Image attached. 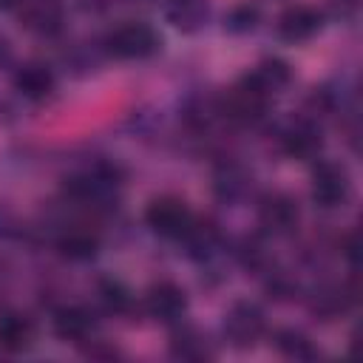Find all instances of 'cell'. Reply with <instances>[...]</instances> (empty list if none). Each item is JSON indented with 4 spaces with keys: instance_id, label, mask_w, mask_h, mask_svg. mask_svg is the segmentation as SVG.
<instances>
[{
    "instance_id": "obj_1",
    "label": "cell",
    "mask_w": 363,
    "mask_h": 363,
    "mask_svg": "<svg viewBox=\"0 0 363 363\" xmlns=\"http://www.w3.org/2000/svg\"><path fill=\"white\" fill-rule=\"evenodd\" d=\"M162 45H164V40H162L159 28L145 20H125L119 26L108 28L102 37V51L119 62L150 60L162 51Z\"/></svg>"
},
{
    "instance_id": "obj_2",
    "label": "cell",
    "mask_w": 363,
    "mask_h": 363,
    "mask_svg": "<svg viewBox=\"0 0 363 363\" xmlns=\"http://www.w3.org/2000/svg\"><path fill=\"white\" fill-rule=\"evenodd\" d=\"M221 335L230 349L250 352L267 335V312L261 309V303H255L250 298H238L227 306V312L221 318Z\"/></svg>"
},
{
    "instance_id": "obj_3",
    "label": "cell",
    "mask_w": 363,
    "mask_h": 363,
    "mask_svg": "<svg viewBox=\"0 0 363 363\" xmlns=\"http://www.w3.org/2000/svg\"><path fill=\"white\" fill-rule=\"evenodd\" d=\"M272 96L264 94L255 82H250L244 74L235 79L233 88H227V94H221V99L216 102V111L230 119L233 125H241V128H252L258 122L267 119L269 108H272Z\"/></svg>"
},
{
    "instance_id": "obj_4",
    "label": "cell",
    "mask_w": 363,
    "mask_h": 363,
    "mask_svg": "<svg viewBox=\"0 0 363 363\" xmlns=\"http://www.w3.org/2000/svg\"><path fill=\"white\" fill-rule=\"evenodd\" d=\"M354 190L352 173L337 159H315L309 173V199L320 210H340L349 204Z\"/></svg>"
},
{
    "instance_id": "obj_5",
    "label": "cell",
    "mask_w": 363,
    "mask_h": 363,
    "mask_svg": "<svg viewBox=\"0 0 363 363\" xmlns=\"http://www.w3.org/2000/svg\"><path fill=\"white\" fill-rule=\"evenodd\" d=\"M119 184L122 182L116 176V167L94 164L88 170L71 173L62 182V193H65V199H71L77 204H85V207H108L116 199Z\"/></svg>"
},
{
    "instance_id": "obj_6",
    "label": "cell",
    "mask_w": 363,
    "mask_h": 363,
    "mask_svg": "<svg viewBox=\"0 0 363 363\" xmlns=\"http://www.w3.org/2000/svg\"><path fill=\"white\" fill-rule=\"evenodd\" d=\"M142 218H145V227L153 235L164 238V241H182L190 233V227L196 224V213L179 196H156V199H150L145 213H142Z\"/></svg>"
},
{
    "instance_id": "obj_7",
    "label": "cell",
    "mask_w": 363,
    "mask_h": 363,
    "mask_svg": "<svg viewBox=\"0 0 363 363\" xmlns=\"http://www.w3.org/2000/svg\"><path fill=\"white\" fill-rule=\"evenodd\" d=\"M258 230L267 238H289L301 227V204L286 190H269L258 199L255 207Z\"/></svg>"
},
{
    "instance_id": "obj_8",
    "label": "cell",
    "mask_w": 363,
    "mask_h": 363,
    "mask_svg": "<svg viewBox=\"0 0 363 363\" xmlns=\"http://www.w3.org/2000/svg\"><path fill=\"white\" fill-rule=\"evenodd\" d=\"M278 147L286 159L295 162H315L323 150V128L315 116H292L278 130Z\"/></svg>"
},
{
    "instance_id": "obj_9",
    "label": "cell",
    "mask_w": 363,
    "mask_h": 363,
    "mask_svg": "<svg viewBox=\"0 0 363 363\" xmlns=\"http://www.w3.org/2000/svg\"><path fill=\"white\" fill-rule=\"evenodd\" d=\"M326 26V11L312 3H292L275 17V34L286 45H303L315 40Z\"/></svg>"
},
{
    "instance_id": "obj_10",
    "label": "cell",
    "mask_w": 363,
    "mask_h": 363,
    "mask_svg": "<svg viewBox=\"0 0 363 363\" xmlns=\"http://www.w3.org/2000/svg\"><path fill=\"white\" fill-rule=\"evenodd\" d=\"M142 309L156 323L173 326V323L184 320V315L190 309V298H187V289L182 284H176V281H156V284H150L145 289Z\"/></svg>"
},
{
    "instance_id": "obj_11",
    "label": "cell",
    "mask_w": 363,
    "mask_h": 363,
    "mask_svg": "<svg viewBox=\"0 0 363 363\" xmlns=\"http://www.w3.org/2000/svg\"><path fill=\"white\" fill-rule=\"evenodd\" d=\"M65 20H68V11L62 0H23L17 6V23L28 34L43 37V40L62 34Z\"/></svg>"
},
{
    "instance_id": "obj_12",
    "label": "cell",
    "mask_w": 363,
    "mask_h": 363,
    "mask_svg": "<svg viewBox=\"0 0 363 363\" xmlns=\"http://www.w3.org/2000/svg\"><path fill=\"white\" fill-rule=\"evenodd\" d=\"M96 326L99 320L94 309H88L85 303H62L51 315V329L62 343H74V346L91 343L96 335Z\"/></svg>"
},
{
    "instance_id": "obj_13",
    "label": "cell",
    "mask_w": 363,
    "mask_h": 363,
    "mask_svg": "<svg viewBox=\"0 0 363 363\" xmlns=\"http://www.w3.org/2000/svg\"><path fill=\"white\" fill-rule=\"evenodd\" d=\"M11 88L17 91V96H23L26 102H45L54 96L57 91V74L48 62H40V60H28L23 65L14 68L11 74Z\"/></svg>"
},
{
    "instance_id": "obj_14",
    "label": "cell",
    "mask_w": 363,
    "mask_h": 363,
    "mask_svg": "<svg viewBox=\"0 0 363 363\" xmlns=\"http://www.w3.org/2000/svg\"><path fill=\"white\" fill-rule=\"evenodd\" d=\"M162 14L179 34H199L213 17V0H162Z\"/></svg>"
},
{
    "instance_id": "obj_15",
    "label": "cell",
    "mask_w": 363,
    "mask_h": 363,
    "mask_svg": "<svg viewBox=\"0 0 363 363\" xmlns=\"http://www.w3.org/2000/svg\"><path fill=\"white\" fill-rule=\"evenodd\" d=\"M167 352H170V357H176V360H190V363H201V360H213V357H216L213 340H210L201 329H196V326H190V323H184V320H179V323L170 326Z\"/></svg>"
},
{
    "instance_id": "obj_16",
    "label": "cell",
    "mask_w": 363,
    "mask_h": 363,
    "mask_svg": "<svg viewBox=\"0 0 363 363\" xmlns=\"http://www.w3.org/2000/svg\"><path fill=\"white\" fill-rule=\"evenodd\" d=\"M37 343V323L23 312H3L0 315V352L6 354H26Z\"/></svg>"
},
{
    "instance_id": "obj_17",
    "label": "cell",
    "mask_w": 363,
    "mask_h": 363,
    "mask_svg": "<svg viewBox=\"0 0 363 363\" xmlns=\"http://www.w3.org/2000/svg\"><path fill=\"white\" fill-rule=\"evenodd\" d=\"M252 187V176L238 162H221L213 173V193L224 204H238L247 199Z\"/></svg>"
},
{
    "instance_id": "obj_18",
    "label": "cell",
    "mask_w": 363,
    "mask_h": 363,
    "mask_svg": "<svg viewBox=\"0 0 363 363\" xmlns=\"http://www.w3.org/2000/svg\"><path fill=\"white\" fill-rule=\"evenodd\" d=\"M250 82H255L264 94H269L272 99L278 96V94H284L289 85H292V79H295V74H292V65L284 60V57H264L255 68H250L247 74H244Z\"/></svg>"
},
{
    "instance_id": "obj_19",
    "label": "cell",
    "mask_w": 363,
    "mask_h": 363,
    "mask_svg": "<svg viewBox=\"0 0 363 363\" xmlns=\"http://www.w3.org/2000/svg\"><path fill=\"white\" fill-rule=\"evenodd\" d=\"M102 250V241L96 233L85 230V227H68L60 233L57 238V252L65 258V261H74V264H88L99 255Z\"/></svg>"
},
{
    "instance_id": "obj_20",
    "label": "cell",
    "mask_w": 363,
    "mask_h": 363,
    "mask_svg": "<svg viewBox=\"0 0 363 363\" xmlns=\"http://www.w3.org/2000/svg\"><path fill=\"white\" fill-rule=\"evenodd\" d=\"M352 301L354 295L346 284H323L309 295V312L323 320H335L352 306Z\"/></svg>"
},
{
    "instance_id": "obj_21",
    "label": "cell",
    "mask_w": 363,
    "mask_h": 363,
    "mask_svg": "<svg viewBox=\"0 0 363 363\" xmlns=\"http://www.w3.org/2000/svg\"><path fill=\"white\" fill-rule=\"evenodd\" d=\"M96 298H99L102 309L111 312V315H116V318H128L133 312V306H136V295L116 275H102L96 281Z\"/></svg>"
},
{
    "instance_id": "obj_22",
    "label": "cell",
    "mask_w": 363,
    "mask_h": 363,
    "mask_svg": "<svg viewBox=\"0 0 363 363\" xmlns=\"http://www.w3.org/2000/svg\"><path fill=\"white\" fill-rule=\"evenodd\" d=\"M272 346L286 357V360H318V346L315 340L303 332V329H295V326H281L272 332Z\"/></svg>"
},
{
    "instance_id": "obj_23",
    "label": "cell",
    "mask_w": 363,
    "mask_h": 363,
    "mask_svg": "<svg viewBox=\"0 0 363 363\" xmlns=\"http://www.w3.org/2000/svg\"><path fill=\"white\" fill-rule=\"evenodd\" d=\"M182 244L187 247V255H190V258H196V261H207V258L216 255V250H218V244H221V235H218L216 224H210V221H199V218H196V224H193L190 233L182 238Z\"/></svg>"
},
{
    "instance_id": "obj_24",
    "label": "cell",
    "mask_w": 363,
    "mask_h": 363,
    "mask_svg": "<svg viewBox=\"0 0 363 363\" xmlns=\"http://www.w3.org/2000/svg\"><path fill=\"white\" fill-rule=\"evenodd\" d=\"M261 6L258 3H250V0H244V3H235V6H230L227 9V14H224V31L227 34H235V37H244V34H252L258 26H261Z\"/></svg>"
},
{
    "instance_id": "obj_25",
    "label": "cell",
    "mask_w": 363,
    "mask_h": 363,
    "mask_svg": "<svg viewBox=\"0 0 363 363\" xmlns=\"http://www.w3.org/2000/svg\"><path fill=\"white\" fill-rule=\"evenodd\" d=\"M11 60H14V45H11V40L0 31V68L11 65Z\"/></svg>"
},
{
    "instance_id": "obj_26",
    "label": "cell",
    "mask_w": 363,
    "mask_h": 363,
    "mask_svg": "<svg viewBox=\"0 0 363 363\" xmlns=\"http://www.w3.org/2000/svg\"><path fill=\"white\" fill-rule=\"evenodd\" d=\"M9 230H11V216L0 207V235H9Z\"/></svg>"
},
{
    "instance_id": "obj_27",
    "label": "cell",
    "mask_w": 363,
    "mask_h": 363,
    "mask_svg": "<svg viewBox=\"0 0 363 363\" xmlns=\"http://www.w3.org/2000/svg\"><path fill=\"white\" fill-rule=\"evenodd\" d=\"M23 0H0V14H9V11H17Z\"/></svg>"
},
{
    "instance_id": "obj_28",
    "label": "cell",
    "mask_w": 363,
    "mask_h": 363,
    "mask_svg": "<svg viewBox=\"0 0 363 363\" xmlns=\"http://www.w3.org/2000/svg\"><path fill=\"white\" fill-rule=\"evenodd\" d=\"M332 3H337L343 11H354L357 9V0H332Z\"/></svg>"
},
{
    "instance_id": "obj_29",
    "label": "cell",
    "mask_w": 363,
    "mask_h": 363,
    "mask_svg": "<svg viewBox=\"0 0 363 363\" xmlns=\"http://www.w3.org/2000/svg\"><path fill=\"white\" fill-rule=\"evenodd\" d=\"M130 3H136V0H130ZM139 3H142V0H139Z\"/></svg>"
}]
</instances>
